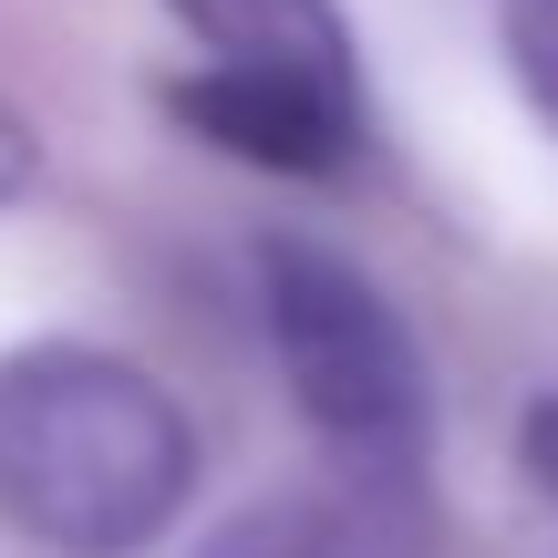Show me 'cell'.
Returning <instances> with one entry per match:
<instances>
[{
  "mask_svg": "<svg viewBox=\"0 0 558 558\" xmlns=\"http://www.w3.org/2000/svg\"><path fill=\"white\" fill-rule=\"evenodd\" d=\"M197 435L145 362L94 341L0 352V527L52 558H135L177 527Z\"/></svg>",
  "mask_w": 558,
  "mask_h": 558,
  "instance_id": "cell-1",
  "label": "cell"
},
{
  "mask_svg": "<svg viewBox=\"0 0 558 558\" xmlns=\"http://www.w3.org/2000/svg\"><path fill=\"white\" fill-rule=\"evenodd\" d=\"M259 320H269V352L290 373V403L311 414V435L352 476L414 486L424 445H435V393H424V352H414L393 300L341 248L269 239L259 248Z\"/></svg>",
  "mask_w": 558,
  "mask_h": 558,
  "instance_id": "cell-2",
  "label": "cell"
},
{
  "mask_svg": "<svg viewBox=\"0 0 558 558\" xmlns=\"http://www.w3.org/2000/svg\"><path fill=\"white\" fill-rule=\"evenodd\" d=\"M186 32L207 41V73H248V83H290L311 104L362 114V62L331 0H166Z\"/></svg>",
  "mask_w": 558,
  "mask_h": 558,
  "instance_id": "cell-3",
  "label": "cell"
},
{
  "mask_svg": "<svg viewBox=\"0 0 558 558\" xmlns=\"http://www.w3.org/2000/svg\"><path fill=\"white\" fill-rule=\"evenodd\" d=\"M166 104H177L186 135L228 145V156L269 166V177H341V166L362 156V114H341V104H311V94H290V83L177 73V83H166Z\"/></svg>",
  "mask_w": 558,
  "mask_h": 558,
  "instance_id": "cell-4",
  "label": "cell"
},
{
  "mask_svg": "<svg viewBox=\"0 0 558 558\" xmlns=\"http://www.w3.org/2000/svg\"><path fill=\"white\" fill-rule=\"evenodd\" d=\"M197 558H414L362 497H269L228 518Z\"/></svg>",
  "mask_w": 558,
  "mask_h": 558,
  "instance_id": "cell-5",
  "label": "cell"
},
{
  "mask_svg": "<svg viewBox=\"0 0 558 558\" xmlns=\"http://www.w3.org/2000/svg\"><path fill=\"white\" fill-rule=\"evenodd\" d=\"M497 21H507V62H518L527 104L558 124V0H497Z\"/></svg>",
  "mask_w": 558,
  "mask_h": 558,
  "instance_id": "cell-6",
  "label": "cell"
},
{
  "mask_svg": "<svg viewBox=\"0 0 558 558\" xmlns=\"http://www.w3.org/2000/svg\"><path fill=\"white\" fill-rule=\"evenodd\" d=\"M518 456H527V476L558 497V393L548 403H527V424H518Z\"/></svg>",
  "mask_w": 558,
  "mask_h": 558,
  "instance_id": "cell-7",
  "label": "cell"
},
{
  "mask_svg": "<svg viewBox=\"0 0 558 558\" xmlns=\"http://www.w3.org/2000/svg\"><path fill=\"white\" fill-rule=\"evenodd\" d=\"M32 166H41V135L11 114V104H0V207H11L21 186H32Z\"/></svg>",
  "mask_w": 558,
  "mask_h": 558,
  "instance_id": "cell-8",
  "label": "cell"
}]
</instances>
